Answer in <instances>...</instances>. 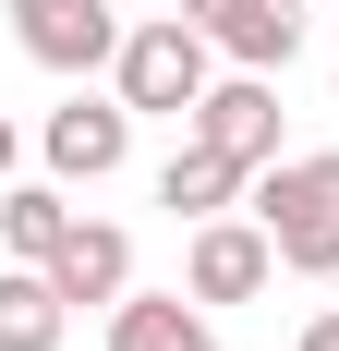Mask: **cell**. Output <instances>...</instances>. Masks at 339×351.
<instances>
[{"instance_id":"obj_1","label":"cell","mask_w":339,"mask_h":351,"mask_svg":"<svg viewBox=\"0 0 339 351\" xmlns=\"http://www.w3.org/2000/svg\"><path fill=\"white\" fill-rule=\"evenodd\" d=\"M255 218H267V243H279L291 279H339V145L267 158L255 170Z\"/></svg>"},{"instance_id":"obj_2","label":"cell","mask_w":339,"mask_h":351,"mask_svg":"<svg viewBox=\"0 0 339 351\" xmlns=\"http://www.w3.org/2000/svg\"><path fill=\"white\" fill-rule=\"evenodd\" d=\"M109 85L134 97V121L158 109V121H182V109L218 85V36L194 25V12H145L134 36H121V61H109Z\"/></svg>"},{"instance_id":"obj_3","label":"cell","mask_w":339,"mask_h":351,"mask_svg":"<svg viewBox=\"0 0 339 351\" xmlns=\"http://www.w3.org/2000/svg\"><path fill=\"white\" fill-rule=\"evenodd\" d=\"M121 36H134L121 0H12V49H25L36 73H73V85L121 61Z\"/></svg>"},{"instance_id":"obj_4","label":"cell","mask_w":339,"mask_h":351,"mask_svg":"<svg viewBox=\"0 0 339 351\" xmlns=\"http://www.w3.org/2000/svg\"><path fill=\"white\" fill-rule=\"evenodd\" d=\"M279 279V243H267V218H194V243H182V291L194 303H255V291Z\"/></svg>"},{"instance_id":"obj_5","label":"cell","mask_w":339,"mask_h":351,"mask_svg":"<svg viewBox=\"0 0 339 351\" xmlns=\"http://www.w3.org/2000/svg\"><path fill=\"white\" fill-rule=\"evenodd\" d=\"M182 134H206L218 158H242V170L291 158V145H279V73H231V85H206V97L182 109Z\"/></svg>"},{"instance_id":"obj_6","label":"cell","mask_w":339,"mask_h":351,"mask_svg":"<svg viewBox=\"0 0 339 351\" xmlns=\"http://www.w3.org/2000/svg\"><path fill=\"white\" fill-rule=\"evenodd\" d=\"M36 158H49V182H109L121 158H134V97L109 85V97H73V109H49Z\"/></svg>"},{"instance_id":"obj_7","label":"cell","mask_w":339,"mask_h":351,"mask_svg":"<svg viewBox=\"0 0 339 351\" xmlns=\"http://www.w3.org/2000/svg\"><path fill=\"white\" fill-rule=\"evenodd\" d=\"M109 351H218L194 291H121L109 303Z\"/></svg>"},{"instance_id":"obj_8","label":"cell","mask_w":339,"mask_h":351,"mask_svg":"<svg viewBox=\"0 0 339 351\" xmlns=\"http://www.w3.org/2000/svg\"><path fill=\"white\" fill-rule=\"evenodd\" d=\"M242 194H255V170L218 158L206 134H182V145H170V170H158V206H170V218H218V206H242Z\"/></svg>"},{"instance_id":"obj_9","label":"cell","mask_w":339,"mask_h":351,"mask_svg":"<svg viewBox=\"0 0 339 351\" xmlns=\"http://www.w3.org/2000/svg\"><path fill=\"white\" fill-rule=\"evenodd\" d=\"M49 279H61V303H121L134 291V243L109 218H73V243L49 254Z\"/></svg>"},{"instance_id":"obj_10","label":"cell","mask_w":339,"mask_h":351,"mask_svg":"<svg viewBox=\"0 0 339 351\" xmlns=\"http://www.w3.org/2000/svg\"><path fill=\"white\" fill-rule=\"evenodd\" d=\"M61 327H73V303H61V279L49 267H0V351H61Z\"/></svg>"},{"instance_id":"obj_11","label":"cell","mask_w":339,"mask_h":351,"mask_svg":"<svg viewBox=\"0 0 339 351\" xmlns=\"http://www.w3.org/2000/svg\"><path fill=\"white\" fill-rule=\"evenodd\" d=\"M61 243H73V194H61V182H0V254L49 267Z\"/></svg>"},{"instance_id":"obj_12","label":"cell","mask_w":339,"mask_h":351,"mask_svg":"<svg viewBox=\"0 0 339 351\" xmlns=\"http://www.w3.org/2000/svg\"><path fill=\"white\" fill-rule=\"evenodd\" d=\"M291 49H303V0H242L218 25V61H242V73H291Z\"/></svg>"},{"instance_id":"obj_13","label":"cell","mask_w":339,"mask_h":351,"mask_svg":"<svg viewBox=\"0 0 339 351\" xmlns=\"http://www.w3.org/2000/svg\"><path fill=\"white\" fill-rule=\"evenodd\" d=\"M170 12H194V25L218 36V25H231V12H242V0H170Z\"/></svg>"},{"instance_id":"obj_14","label":"cell","mask_w":339,"mask_h":351,"mask_svg":"<svg viewBox=\"0 0 339 351\" xmlns=\"http://www.w3.org/2000/svg\"><path fill=\"white\" fill-rule=\"evenodd\" d=\"M291 351H339V315H303V339H291Z\"/></svg>"},{"instance_id":"obj_15","label":"cell","mask_w":339,"mask_h":351,"mask_svg":"<svg viewBox=\"0 0 339 351\" xmlns=\"http://www.w3.org/2000/svg\"><path fill=\"white\" fill-rule=\"evenodd\" d=\"M12 158H25V134H12V109H0V182H12Z\"/></svg>"},{"instance_id":"obj_16","label":"cell","mask_w":339,"mask_h":351,"mask_svg":"<svg viewBox=\"0 0 339 351\" xmlns=\"http://www.w3.org/2000/svg\"><path fill=\"white\" fill-rule=\"evenodd\" d=\"M121 12H170V0H121Z\"/></svg>"},{"instance_id":"obj_17","label":"cell","mask_w":339,"mask_h":351,"mask_svg":"<svg viewBox=\"0 0 339 351\" xmlns=\"http://www.w3.org/2000/svg\"><path fill=\"white\" fill-rule=\"evenodd\" d=\"M327 12H339V0H327Z\"/></svg>"}]
</instances>
